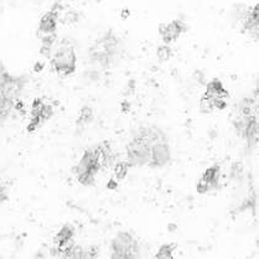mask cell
<instances>
[{
    "label": "cell",
    "mask_w": 259,
    "mask_h": 259,
    "mask_svg": "<svg viewBox=\"0 0 259 259\" xmlns=\"http://www.w3.org/2000/svg\"><path fill=\"white\" fill-rule=\"evenodd\" d=\"M16 103L18 102H13L10 99L5 98L3 95H0V124L7 122L10 115L13 114V112H15Z\"/></svg>",
    "instance_id": "ac0fdd59"
},
{
    "label": "cell",
    "mask_w": 259,
    "mask_h": 259,
    "mask_svg": "<svg viewBox=\"0 0 259 259\" xmlns=\"http://www.w3.org/2000/svg\"><path fill=\"white\" fill-rule=\"evenodd\" d=\"M187 25L181 19H174L170 23H162L159 25V35L164 44L171 45L172 42L178 41L181 35L187 31Z\"/></svg>",
    "instance_id": "8fae6325"
},
{
    "label": "cell",
    "mask_w": 259,
    "mask_h": 259,
    "mask_svg": "<svg viewBox=\"0 0 259 259\" xmlns=\"http://www.w3.org/2000/svg\"><path fill=\"white\" fill-rule=\"evenodd\" d=\"M203 95L213 99H230V92L220 78H212L208 81Z\"/></svg>",
    "instance_id": "2e32d148"
},
{
    "label": "cell",
    "mask_w": 259,
    "mask_h": 259,
    "mask_svg": "<svg viewBox=\"0 0 259 259\" xmlns=\"http://www.w3.org/2000/svg\"><path fill=\"white\" fill-rule=\"evenodd\" d=\"M51 67L59 77H68L77 70V55L72 44L63 40L60 46L51 55Z\"/></svg>",
    "instance_id": "7a4b0ae2"
},
{
    "label": "cell",
    "mask_w": 259,
    "mask_h": 259,
    "mask_svg": "<svg viewBox=\"0 0 259 259\" xmlns=\"http://www.w3.org/2000/svg\"><path fill=\"white\" fill-rule=\"evenodd\" d=\"M117 186H118V181L115 180V179H112V180L108 183V189L114 190V189H117Z\"/></svg>",
    "instance_id": "cb8c5ba5"
},
{
    "label": "cell",
    "mask_w": 259,
    "mask_h": 259,
    "mask_svg": "<svg viewBox=\"0 0 259 259\" xmlns=\"http://www.w3.org/2000/svg\"><path fill=\"white\" fill-rule=\"evenodd\" d=\"M10 74H12V73H10L9 71H8V68L5 67L4 63L0 61V87H2L3 84L5 83V81H7V79L9 78Z\"/></svg>",
    "instance_id": "603a6c76"
},
{
    "label": "cell",
    "mask_w": 259,
    "mask_h": 259,
    "mask_svg": "<svg viewBox=\"0 0 259 259\" xmlns=\"http://www.w3.org/2000/svg\"><path fill=\"white\" fill-rule=\"evenodd\" d=\"M151 149L153 147L140 139L136 134L132 136L131 142L126 144V161L131 164L132 167L134 166H148L150 162Z\"/></svg>",
    "instance_id": "8992f818"
},
{
    "label": "cell",
    "mask_w": 259,
    "mask_h": 259,
    "mask_svg": "<svg viewBox=\"0 0 259 259\" xmlns=\"http://www.w3.org/2000/svg\"><path fill=\"white\" fill-rule=\"evenodd\" d=\"M101 171V166L96 155L95 148L88 147L84 149L81 159L73 166V172L76 175L77 181L82 186H93L96 183V176Z\"/></svg>",
    "instance_id": "3957f363"
},
{
    "label": "cell",
    "mask_w": 259,
    "mask_h": 259,
    "mask_svg": "<svg viewBox=\"0 0 259 259\" xmlns=\"http://www.w3.org/2000/svg\"><path fill=\"white\" fill-rule=\"evenodd\" d=\"M74 236H76L74 226L71 223L63 225L54 237V246L50 250V254L55 258H65L66 253L74 244Z\"/></svg>",
    "instance_id": "9c48e42d"
},
{
    "label": "cell",
    "mask_w": 259,
    "mask_h": 259,
    "mask_svg": "<svg viewBox=\"0 0 259 259\" xmlns=\"http://www.w3.org/2000/svg\"><path fill=\"white\" fill-rule=\"evenodd\" d=\"M170 160H171V150H170L169 140H165V142L154 145L151 149L150 162L148 166L153 167V169H161V167L166 166Z\"/></svg>",
    "instance_id": "5bb4252c"
},
{
    "label": "cell",
    "mask_w": 259,
    "mask_h": 259,
    "mask_svg": "<svg viewBox=\"0 0 259 259\" xmlns=\"http://www.w3.org/2000/svg\"><path fill=\"white\" fill-rule=\"evenodd\" d=\"M221 167L219 164H214L208 169L205 170V172L201 175L196 185V191L200 195H205L207 192L217 190L221 186Z\"/></svg>",
    "instance_id": "30bf717a"
},
{
    "label": "cell",
    "mask_w": 259,
    "mask_h": 259,
    "mask_svg": "<svg viewBox=\"0 0 259 259\" xmlns=\"http://www.w3.org/2000/svg\"><path fill=\"white\" fill-rule=\"evenodd\" d=\"M61 12L62 4L60 2H56L52 5L51 9H50L49 12H46L42 16H41L36 29L37 38L45 36H56Z\"/></svg>",
    "instance_id": "ba28073f"
},
{
    "label": "cell",
    "mask_w": 259,
    "mask_h": 259,
    "mask_svg": "<svg viewBox=\"0 0 259 259\" xmlns=\"http://www.w3.org/2000/svg\"><path fill=\"white\" fill-rule=\"evenodd\" d=\"M93 148H95L96 155H97L101 171L112 169L117 161V154L112 148L111 143L108 140H102L101 143L93 145Z\"/></svg>",
    "instance_id": "4fadbf2b"
},
{
    "label": "cell",
    "mask_w": 259,
    "mask_h": 259,
    "mask_svg": "<svg viewBox=\"0 0 259 259\" xmlns=\"http://www.w3.org/2000/svg\"><path fill=\"white\" fill-rule=\"evenodd\" d=\"M131 164H129L126 160H117L115 161L114 166L112 167L113 169V179H115V180L119 183V181L124 180V179L126 178V175H128L129 172V169H131Z\"/></svg>",
    "instance_id": "d6986e66"
},
{
    "label": "cell",
    "mask_w": 259,
    "mask_h": 259,
    "mask_svg": "<svg viewBox=\"0 0 259 259\" xmlns=\"http://www.w3.org/2000/svg\"><path fill=\"white\" fill-rule=\"evenodd\" d=\"M123 54V42L113 30H107L93 41L88 49V60L92 65L103 70L113 67Z\"/></svg>",
    "instance_id": "6da1fadb"
},
{
    "label": "cell",
    "mask_w": 259,
    "mask_h": 259,
    "mask_svg": "<svg viewBox=\"0 0 259 259\" xmlns=\"http://www.w3.org/2000/svg\"><path fill=\"white\" fill-rule=\"evenodd\" d=\"M178 248V244L176 243H164L161 244L159 250L156 252L155 258L160 259H172L174 258V252Z\"/></svg>",
    "instance_id": "ffe728a7"
},
{
    "label": "cell",
    "mask_w": 259,
    "mask_h": 259,
    "mask_svg": "<svg viewBox=\"0 0 259 259\" xmlns=\"http://www.w3.org/2000/svg\"><path fill=\"white\" fill-rule=\"evenodd\" d=\"M26 82L27 81L25 76H14V74H10L9 78L0 87V95H3L5 98L10 99L13 102H19L21 96H23Z\"/></svg>",
    "instance_id": "7c38bea8"
},
{
    "label": "cell",
    "mask_w": 259,
    "mask_h": 259,
    "mask_svg": "<svg viewBox=\"0 0 259 259\" xmlns=\"http://www.w3.org/2000/svg\"><path fill=\"white\" fill-rule=\"evenodd\" d=\"M55 114V107L51 101L45 97H36L32 101L30 109V120L26 125L29 134L37 132L45 123H48Z\"/></svg>",
    "instance_id": "5b68a950"
},
{
    "label": "cell",
    "mask_w": 259,
    "mask_h": 259,
    "mask_svg": "<svg viewBox=\"0 0 259 259\" xmlns=\"http://www.w3.org/2000/svg\"><path fill=\"white\" fill-rule=\"evenodd\" d=\"M95 119V113L93 109L90 106H83L78 112V117L76 120V128L78 129H84L87 125H90L91 123Z\"/></svg>",
    "instance_id": "e0dca14e"
},
{
    "label": "cell",
    "mask_w": 259,
    "mask_h": 259,
    "mask_svg": "<svg viewBox=\"0 0 259 259\" xmlns=\"http://www.w3.org/2000/svg\"><path fill=\"white\" fill-rule=\"evenodd\" d=\"M172 55L174 50L171 46L167 45V44H162V45L158 46V49H156V56H158V59L160 60L161 62L169 61L172 57Z\"/></svg>",
    "instance_id": "44dd1931"
},
{
    "label": "cell",
    "mask_w": 259,
    "mask_h": 259,
    "mask_svg": "<svg viewBox=\"0 0 259 259\" xmlns=\"http://www.w3.org/2000/svg\"><path fill=\"white\" fill-rule=\"evenodd\" d=\"M140 257V246L131 232L122 231L111 242V258L134 259Z\"/></svg>",
    "instance_id": "277c9868"
},
{
    "label": "cell",
    "mask_w": 259,
    "mask_h": 259,
    "mask_svg": "<svg viewBox=\"0 0 259 259\" xmlns=\"http://www.w3.org/2000/svg\"><path fill=\"white\" fill-rule=\"evenodd\" d=\"M237 136L243 138L248 145L254 147L258 143V115H242L236 113L232 120Z\"/></svg>",
    "instance_id": "52a82bcc"
},
{
    "label": "cell",
    "mask_w": 259,
    "mask_h": 259,
    "mask_svg": "<svg viewBox=\"0 0 259 259\" xmlns=\"http://www.w3.org/2000/svg\"><path fill=\"white\" fill-rule=\"evenodd\" d=\"M241 32L250 36L254 41L259 40V7L258 4H254L253 7H249L248 13L244 18L243 23L239 27Z\"/></svg>",
    "instance_id": "9a60e30c"
},
{
    "label": "cell",
    "mask_w": 259,
    "mask_h": 259,
    "mask_svg": "<svg viewBox=\"0 0 259 259\" xmlns=\"http://www.w3.org/2000/svg\"><path fill=\"white\" fill-rule=\"evenodd\" d=\"M10 198V189L7 181L0 178V205H4Z\"/></svg>",
    "instance_id": "7402d4cb"
}]
</instances>
